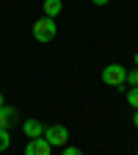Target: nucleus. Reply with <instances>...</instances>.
<instances>
[{
  "label": "nucleus",
  "mask_w": 138,
  "mask_h": 155,
  "mask_svg": "<svg viewBox=\"0 0 138 155\" xmlns=\"http://www.w3.org/2000/svg\"><path fill=\"white\" fill-rule=\"evenodd\" d=\"M127 103L138 111V89H127Z\"/></svg>",
  "instance_id": "nucleus-10"
},
{
  "label": "nucleus",
  "mask_w": 138,
  "mask_h": 155,
  "mask_svg": "<svg viewBox=\"0 0 138 155\" xmlns=\"http://www.w3.org/2000/svg\"><path fill=\"white\" fill-rule=\"evenodd\" d=\"M61 155H83L80 150H77V147H64V152Z\"/></svg>",
  "instance_id": "nucleus-11"
},
{
  "label": "nucleus",
  "mask_w": 138,
  "mask_h": 155,
  "mask_svg": "<svg viewBox=\"0 0 138 155\" xmlns=\"http://www.w3.org/2000/svg\"><path fill=\"white\" fill-rule=\"evenodd\" d=\"M127 83H130V89H138V67L127 72Z\"/></svg>",
  "instance_id": "nucleus-9"
},
{
  "label": "nucleus",
  "mask_w": 138,
  "mask_h": 155,
  "mask_svg": "<svg viewBox=\"0 0 138 155\" xmlns=\"http://www.w3.org/2000/svg\"><path fill=\"white\" fill-rule=\"evenodd\" d=\"M61 8H64V3H61V0H44V17L55 19L58 14H61Z\"/></svg>",
  "instance_id": "nucleus-7"
},
{
  "label": "nucleus",
  "mask_w": 138,
  "mask_h": 155,
  "mask_svg": "<svg viewBox=\"0 0 138 155\" xmlns=\"http://www.w3.org/2000/svg\"><path fill=\"white\" fill-rule=\"evenodd\" d=\"M6 105V100H3V91H0V108H3Z\"/></svg>",
  "instance_id": "nucleus-14"
},
{
  "label": "nucleus",
  "mask_w": 138,
  "mask_h": 155,
  "mask_svg": "<svg viewBox=\"0 0 138 155\" xmlns=\"http://www.w3.org/2000/svg\"><path fill=\"white\" fill-rule=\"evenodd\" d=\"M8 144H11V133L0 127V152H6V150H8Z\"/></svg>",
  "instance_id": "nucleus-8"
},
{
  "label": "nucleus",
  "mask_w": 138,
  "mask_h": 155,
  "mask_svg": "<svg viewBox=\"0 0 138 155\" xmlns=\"http://www.w3.org/2000/svg\"><path fill=\"white\" fill-rule=\"evenodd\" d=\"M135 67H138V53H135Z\"/></svg>",
  "instance_id": "nucleus-15"
},
{
  "label": "nucleus",
  "mask_w": 138,
  "mask_h": 155,
  "mask_svg": "<svg viewBox=\"0 0 138 155\" xmlns=\"http://www.w3.org/2000/svg\"><path fill=\"white\" fill-rule=\"evenodd\" d=\"M91 3H94V6H105L108 0H91Z\"/></svg>",
  "instance_id": "nucleus-12"
},
{
  "label": "nucleus",
  "mask_w": 138,
  "mask_h": 155,
  "mask_svg": "<svg viewBox=\"0 0 138 155\" xmlns=\"http://www.w3.org/2000/svg\"><path fill=\"white\" fill-rule=\"evenodd\" d=\"M133 125H135V127H138V111H135V114H133Z\"/></svg>",
  "instance_id": "nucleus-13"
},
{
  "label": "nucleus",
  "mask_w": 138,
  "mask_h": 155,
  "mask_svg": "<svg viewBox=\"0 0 138 155\" xmlns=\"http://www.w3.org/2000/svg\"><path fill=\"white\" fill-rule=\"evenodd\" d=\"M44 141H47L50 147H66L69 130H66L64 125H50V127H44Z\"/></svg>",
  "instance_id": "nucleus-3"
},
{
  "label": "nucleus",
  "mask_w": 138,
  "mask_h": 155,
  "mask_svg": "<svg viewBox=\"0 0 138 155\" xmlns=\"http://www.w3.org/2000/svg\"><path fill=\"white\" fill-rule=\"evenodd\" d=\"M14 122H17V111H14L11 105H3V108H0V127L8 130Z\"/></svg>",
  "instance_id": "nucleus-6"
},
{
  "label": "nucleus",
  "mask_w": 138,
  "mask_h": 155,
  "mask_svg": "<svg viewBox=\"0 0 138 155\" xmlns=\"http://www.w3.org/2000/svg\"><path fill=\"white\" fill-rule=\"evenodd\" d=\"M55 33H58V25H55V19H50V17H42V19H36L33 22V39L36 42H53L55 39Z\"/></svg>",
  "instance_id": "nucleus-1"
},
{
  "label": "nucleus",
  "mask_w": 138,
  "mask_h": 155,
  "mask_svg": "<svg viewBox=\"0 0 138 155\" xmlns=\"http://www.w3.org/2000/svg\"><path fill=\"white\" fill-rule=\"evenodd\" d=\"M50 152H53V147L44 141V136L42 139H30L25 144V155H50Z\"/></svg>",
  "instance_id": "nucleus-4"
},
{
  "label": "nucleus",
  "mask_w": 138,
  "mask_h": 155,
  "mask_svg": "<svg viewBox=\"0 0 138 155\" xmlns=\"http://www.w3.org/2000/svg\"><path fill=\"white\" fill-rule=\"evenodd\" d=\"M102 83H105V86H113V89L124 86V83H127V69H124L122 64H108V67L102 69Z\"/></svg>",
  "instance_id": "nucleus-2"
},
{
  "label": "nucleus",
  "mask_w": 138,
  "mask_h": 155,
  "mask_svg": "<svg viewBox=\"0 0 138 155\" xmlns=\"http://www.w3.org/2000/svg\"><path fill=\"white\" fill-rule=\"evenodd\" d=\"M22 133L28 136V141L30 139H42V136H44V125L39 122V119H25L22 122Z\"/></svg>",
  "instance_id": "nucleus-5"
}]
</instances>
